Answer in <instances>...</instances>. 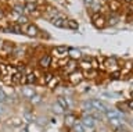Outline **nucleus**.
Instances as JSON below:
<instances>
[{"label":"nucleus","instance_id":"obj_1","mask_svg":"<svg viewBox=\"0 0 133 132\" xmlns=\"http://www.w3.org/2000/svg\"><path fill=\"white\" fill-rule=\"evenodd\" d=\"M90 102V106H91V109L93 110H96V111H98V113H105V111L110 109L105 103L104 102H101L100 99H91V100H89Z\"/></svg>","mask_w":133,"mask_h":132},{"label":"nucleus","instance_id":"obj_2","mask_svg":"<svg viewBox=\"0 0 133 132\" xmlns=\"http://www.w3.org/2000/svg\"><path fill=\"white\" fill-rule=\"evenodd\" d=\"M22 29H24V34H26L29 38H37L39 34H40L39 28H37L35 24H26Z\"/></svg>","mask_w":133,"mask_h":132},{"label":"nucleus","instance_id":"obj_3","mask_svg":"<svg viewBox=\"0 0 133 132\" xmlns=\"http://www.w3.org/2000/svg\"><path fill=\"white\" fill-rule=\"evenodd\" d=\"M83 79H85V74L81 71H74L72 74L68 75V81L71 85H79Z\"/></svg>","mask_w":133,"mask_h":132},{"label":"nucleus","instance_id":"obj_4","mask_svg":"<svg viewBox=\"0 0 133 132\" xmlns=\"http://www.w3.org/2000/svg\"><path fill=\"white\" fill-rule=\"evenodd\" d=\"M103 65L110 72H115L116 70H118V60H116L115 57H107V59H104V64Z\"/></svg>","mask_w":133,"mask_h":132},{"label":"nucleus","instance_id":"obj_5","mask_svg":"<svg viewBox=\"0 0 133 132\" xmlns=\"http://www.w3.org/2000/svg\"><path fill=\"white\" fill-rule=\"evenodd\" d=\"M81 122L83 124V127H85V128H90V129H93V128L96 127V118L91 114H85L82 117Z\"/></svg>","mask_w":133,"mask_h":132},{"label":"nucleus","instance_id":"obj_6","mask_svg":"<svg viewBox=\"0 0 133 132\" xmlns=\"http://www.w3.org/2000/svg\"><path fill=\"white\" fill-rule=\"evenodd\" d=\"M53 64V59H51V56H49V54H44V56H42L39 61H37V65H39L40 68H49L50 65Z\"/></svg>","mask_w":133,"mask_h":132},{"label":"nucleus","instance_id":"obj_7","mask_svg":"<svg viewBox=\"0 0 133 132\" xmlns=\"http://www.w3.org/2000/svg\"><path fill=\"white\" fill-rule=\"evenodd\" d=\"M6 32H10V34H17V35H21V34H24V29H22V27L18 25V24H8V27H7V29Z\"/></svg>","mask_w":133,"mask_h":132},{"label":"nucleus","instance_id":"obj_8","mask_svg":"<svg viewBox=\"0 0 133 132\" xmlns=\"http://www.w3.org/2000/svg\"><path fill=\"white\" fill-rule=\"evenodd\" d=\"M104 115H105L108 120H122V114L116 110H112V109H108L105 113H104Z\"/></svg>","mask_w":133,"mask_h":132},{"label":"nucleus","instance_id":"obj_9","mask_svg":"<svg viewBox=\"0 0 133 132\" xmlns=\"http://www.w3.org/2000/svg\"><path fill=\"white\" fill-rule=\"evenodd\" d=\"M76 68H78L76 61H75V60H69L68 63H66V64L64 65V72L69 75V74H72L74 71H76Z\"/></svg>","mask_w":133,"mask_h":132},{"label":"nucleus","instance_id":"obj_10","mask_svg":"<svg viewBox=\"0 0 133 132\" xmlns=\"http://www.w3.org/2000/svg\"><path fill=\"white\" fill-rule=\"evenodd\" d=\"M53 54H56L58 57H64V56H68V47L66 46H56L53 49Z\"/></svg>","mask_w":133,"mask_h":132},{"label":"nucleus","instance_id":"obj_11","mask_svg":"<svg viewBox=\"0 0 133 132\" xmlns=\"http://www.w3.org/2000/svg\"><path fill=\"white\" fill-rule=\"evenodd\" d=\"M24 120L22 118H18V117H11L7 120V125L8 127H12V128H19L21 125H22Z\"/></svg>","mask_w":133,"mask_h":132},{"label":"nucleus","instance_id":"obj_12","mask_svg":"<svg viewBox=\"0 0 133 132\" xmlns=\"http://www.w3.org/2000/svg\"><path fill=\"white\" fill-rule=\"evenodd\" d=\"M39 81V77H36L35 72H29L25 75V85H35Z\"/></svg>","mask_w":133,"mask_h":132},{"label":"nucleus","instance_id":"obj_13","mask_svg":"<svg viewBox=\"0 0 133 132\" xmlns=\"http://www.w3.org/2000/svg\"><path fill=\"white\" fill-rule=\"evenodd\" d=\"M57 104L60 106L64 111L69 110V107H71V106H69V102L66 100V97H64V96H58V97H57Z\"/></svg>","mask_w":133,"mask_h":132},{"label":"nucleus","instance_id":"obj_14","mask_svg":"<svg viewBox=\"0 0 133 132\" xmlns=\"http://www.w3.org/2000/svg\"><path fill=\"white\" fill-rule=\"evenodd\" d=\"M51 24H53L54 27H57V28H65L66 27V20L62 18L61 15H60V17H57V18H53L51 20Z\"/></svg>","mask_w":133,"mask_h":132},{"label":"nucleus","instance_id":"obj_15","mask_svg":"<svg viewBox=\"0 0 133 132\" xmlns=\"http://www.w3.org/2000/svg\"><path fill=\"white\" fill-rule=\"evenodd\" d=\"M24 7H25V13H31V14L36 13V10H37V6L35 2H25Z\"/></svg>","mask_w":133,"mask_h":132},{"label":"nucleus","instance_id":"obj_16","mask_svg":"<svg viewBox=\"0 0 133 132\" xmlns=\"http://www.w3.org/2000/svg\"><path fill=\"white\" fill-rule=\"evenodd\" d=\"M21 93H22V96L25 99H31L33 95H35V89H33V88H28V86H24V88L21 89Z\"/></svg>","mask_w":133,"mask_h":132},{"label":"nucleus","instance_id":"obj_17","mask_svg":"<svg viewBox=\"0 0 133 132\" xmlns=\"http://www.w3.org/2000/svg\"><path fill=\"white\" fill-rule=\"evenodd\" d=\"M78 120H76V115L72 114V113H68L65 115V125H68V127H74V124Z\"/></svg>","mask_w":133,"mask_h":132},{"label":"nucleus","instance_id":"obj_18","mask_svg":"<svg viewBox=\"0 0 133 132\" xmlns=\"http://www.w3.org/2000/svg\"><path fill=\"white\" fill-rule=\"evenodd\" d=\"M105 25H107V22H105V18H104L103 15H98V17L94 18V27L96 28L100 29V28H104Z\"/></svg>","mask_w":133,"mask_h":132},{"label":"nucleus","instance_id":"obj_19","mask_svg":"<svg viewBox=\"0 0 133 132\" xmlns=\"http://www.w3.org/2000/svg\"><path fill=\"white\" fill-rule=\"evenodd\" d=\"M68 56L71 57V60H75V59H81L82 53L78 49H68Z\"/></svg>","mask_w":133,"mask_h":132},{"label":"nucleus","instance_id":"obj_20","mask_svg":"<svg viewBox=\"0 0 133 132\" xmlns=\"http://www.w3.org/2000/svg\"><path fill=\"white\" fill-rule=\"evenodd\" d=\"M79 67H81L83 71H90V70H93V64H91V61L90 60H83L81 61V64H79Z\"/></svg>","mask_w":133,"mask_h":132},{"label":"nucleus","instance_id":"obj_21","mask_svg":"<svg viewBox=\"0 0 133 132\" xmlns=\"http://www.w3.org/2000/svg\"><path fill=\"white\" fill-rule=\"evenodd\" d=\"M12 13H15V14H18V15L25 14V7H24V4H21V3H17V4H14V6H12Z\"/></svg>","mask_w":133,"mask_h":132},{"label":"nucleus","instance_id":"obj_22","mask_svg":"<svg viewBox=\"0 0 133 132\" xmlns=\"http://www.w3.org/2000/svg\"><path fill=\"white\" fill-rule=\"evenodd\" d=\"M65 28H68L71 31H78L79 24H78V21H75V20H66V27Z\"/></svg>","mask_w":133,"mask_h":132},{"label":"nucleus","instance_id":"obj_23","mask_svg":"<svg viewBox=\"0 0 133 132\" xmlns=\"http://www.w3.org/2000/svg\"><path fill=\"white\" fill-rule=\"evenodd\" d=\"M15 21H17V24H18V25L25 27L26 24H29V22H28V21H29V18H28L25 14H22V15H18V18H17Z\"/></svg>","mask_w":133,"mask_h":132},{"label":"nucleus","instance_id":"obj_24","mask_svg":"<svg viewBox=\"0 0 133 132\" xmlns=\"http://www.w3.org/2000/svg\"><path fill=\"white\" fill-rule=\"evenodd\" d=\"M58 85H60V78H58V77H53L51 81L47 84V88L54 89V88H56V86H58Z\"/></svg>","mask_w":133,"mask_h":132},{"label":"nucleus","instance_id":"obj_25","mask_svg":"<svg viewBox=\"0 0 133 132\" xmlns=\"http://www.w3.org/2000/svg\"><path fill=\"white\" fill-rule=\"evenodd\" d=\"M72 128H74V132H85V127H83V124L81 121H76Z\"/></svg>","mask_w":133,"mask_h":132},{"label":"nucleus","instance_id":"obj_26","mask_svg":"<svg viewBox=\"0 0 133 132\" xmlns=\"http://www.w3.org/2000/svg\"><path fill=\"white\" fill-rule=\"evenodd\" d=\"M54 75H53V74H50V72H47V74H46V75H43V78H42V84H44L46 86H47V84H49V82L50 81H51V78H53Z\"/></svg>","mask_w":133,"mask_h":132},{"label":"nucleus","instance_id":"obj_27","mask_svg":"<svg viewBox=\"0 0 133 132\" xmlns=\"http://www.w3.org/2000/svg\"><path fill=\"white\" fill-rule=\"evenodd\" d=\"M29 100H31V103H32L33 106H35V104H39V103L42 102V96H40V95H36V93H35L31 99H29Z\"/></svg>","mask_w":133,"mask_h":132},{"label":"nucleus","instance_id":"obj_28","mask_svg":"<svg viewBox=\"0 0 133 132\" xmlns=\"http://www.w3.org/2000/svg\"><path fill=\"white\" fill-rule=\"evenodd\" d=\"M8 102V96H7V93L4 92L3 89H0V103L2 104H4V103H7Z\"/></svg>","mask_w":133,"mask_h":132},{"label":"nucleus","instance_id":"obj_29","mask_svg":"<svg viewBox=\"0 0 133 132\" xmlns=\"http://www.w3.org/2000/svg\"><path fill=\"white\" fill-rule=\"evenodd\" d=\"M119 22V18L118 17H110L108 18V21H107V25H111V27H114V25H116V24Z\"/></svg>","mask_w":133,"mask_h":132},{"label":"nucleus","instance_id":"obj_30","mask_svg":"<svg viewBox=\"0 0 133 132\" xmlns=\"http://www.w3.org/2000/svg\"><path fill=\"white\" fill-rule=\"evenodd\" d=\"M126 106H128V107H129V109H130V110H133V99H130V100H128Z\"/></svg>","mask_w":133,"mask_h":132},{"label":"nucleus","instance_id":"obj_31","mask_svg":"<svg viewBox=\"0 0 133 132\" xmlns=\"http://www.w3.org/2000/svg\"><path fill=\"white\" fill-rule=\"evenodd\" d=\"M83 3H85V6H91L94 3V0H83Z\"/></svg>","mask_w":133,"mask_h":132},{"label":"nucleus","instance_id":"obj_32","mask_svg":"<svg viewBox=\"0 0 133 132\" xmlns=\"http://www.w3.org/2000/svg\"><path fill=\"white\" fill-rule=\"evenodd\" d=\"M4 111H6V110H4V104H2V103H0V117H2V114L4 113Z\"/></svg>","mask_w":133,"mask_h":132},{"label":"nucleus","instance_id":"obj_33","mask_svg":"<svg viewBox=\"0 0 133 132\" xmlns=\"http://www.w3.org/2000/svg\"><path fill=\"white\" fill-rule=\"evenodd\" d=\"M103 96H105V97H114L115 93H103Z\"/></svg>","mask_w":133,"mask_h":132},{"label":"nucleus","instance_id":"obj_34","mask_svg":"<svg viewBox=\"0 0 133 132\" xmlns=\"http://www.w3.org/2000/svg\"><path fill=\"white\" fill-rule=\"evenodd\" d=\"M126 3H133V0H125Z\"/></svg>","mask_w":133,"mask_h":132},{"label":"nucleus","instance_id":"obj_35","mask_svg":"<svg viewBox=\"0 0 133 132\" xmlns=\"http://www.w3.org/2000/svg\"><path fill=\"white\" fill-rule=\"evenodd\" d=\"M130 127L133 128V120H130Z\"/></svg>","mask_w":133,"mask_h":132},{"label":"nucleus","instance_id":"obj_36","mask_svg":"<svg viewBox=\"0 0 133 132\" xmlns=\"http://www.w3.org/2000/svg\"><path fill=\"white\" fill-rule=\"evenodd\" d=\"M21 132H28V131H26V129H24V131H21Z\"/></svg>","mask_w":133,"mask_h":132},{"label":"nucleus","instance_id":"obj_37","mask_svg":"<svg viewBox=\"0 0 133 132\" xmlns=\"http://www.w3.org/2000/svg\"><path fill=\"white\" fill-rule=\"evenodd\" d=\"M0 124H2V117H0Z\"/></svg>","mask_w":133,"mask_h":132}]
</instances>
